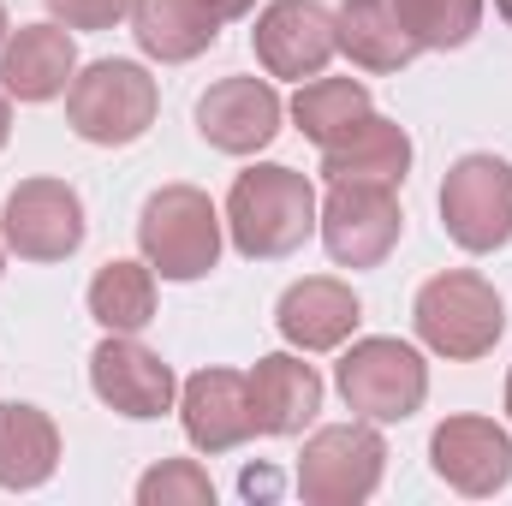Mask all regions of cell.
Segmentation results:
<instances>
[{"instance_id": "6da1fadb", "label": "cell", "mask_w": 512, "mask_h": 506, "mask_svg": "<svg viewBox=\"0 0 512 506\" xmlns=\"http://www.w3.org/2000/svg\"><path fill=\"white\" fill-rule=\"evenodd\" d=\"M316 221H322V203H316V185L298 167L262 161V167H245L227 191L233 251L251 256V262H280V256L304 251Z\"/></svg>"}, {"instance_id": "7a4b0ae2", "label": "cell", "mask_w": 512, "mask_h": 506, "mask_svg": "<svg viewBox=\"0 0 512 506\" xmlns=\"http://www.w3.org/2000/svg\"><path fill=\"white\" fill-rule=\"evenodd\" d=\"M411 322H417V340L447 358V364H477L501 346L507 334V304L495 292V280H483L477 268H447L435 280L417 286V304H411Z\"/></svg>"}, {"instance_id": "3957f363", "label": "cell", "mask_w": 512, "mask_h": 506, "mask_svg": "<svg viewBox=\"0 0 512 506\" xmlns=\"http://www.w3.org/2000/svg\"><path fill=\"white\" fill-rule=\"evenodd\" d=\"M221 209L197 185H161L137 215V251L161 280H203L221 262Z\"/></svg>"}, {"instance_id": "277c9868", "label": "cell", "mask_w": 512, "mask_h": 506, "mask_svg": "<svg viewBox=\"0 0 512 506\" xmlns=\"http://www.w3.org/2000/svg\"><path fill=\"white\" fill-rule=\"evenodd\" d=\"M161 114V90L137 60H96L66 84V126L96 149H126Z\"/></svg>"}, {"instance_id": "5b68a950", "label": "cell", "mask_w": 512, "mask_h": 506, "mask_svg": "<svg viewBox=\"0 0 512 506\" xmlns=\"http://www.w3.org/2000/svg\"><path fill=\"white\" fill-rule=\"evenodd\" d=\"M334 387H340V399L358 417H370V423H405L429 399V364H423L417 346H405L393 334H370V340L346 346V358L334 364Z\"/></svg>"}, {"instance_id": "8992f818", "label": "cell", "mask_w": 512, "mask_h": 506, "mask_svg": "<svg viewBox=\"0 0 512 506\" xmlns=\"http://www.w3.org/2000/svg\"><path fill=\"white\" fill-rule=\"evenodd\" d=\"M382 471H387L382 423H370V417L328 423L298 453V495L310 506H364L382 489Z\"/></svg>"}, {"instance_id": "52a82bcc", "label": "cell", "mask_w": 512, "mask_h": 506, "mask_svg": "<svg viewBox=\"0 0 512 506\" xmlns=\"http://www.w3.org/2000/svg\"><path fill=\"white\" fill-rule=\"evenodd\" d=\"M441 227L459 251L495 256L512 245V161L507 155H459L441 179Z\"/></svg>"}, {"instance_id": "ba28073f", "label": "cell", "mask_w": 512, "mask_h": 506, "mask_svg": "<svg viewBox=\"0 0 512 506\" xmlns=\"http://www.w3.org/2000/svg\"><path fill=\"white\" fill-rule=\"evenodd\" d=\"M316 233L340 268H382L405 233L399 191L382 179H328Z\"/></svg>"}, {"instance_id": "9c48e42d", "label": "cell", "mask_w": 512, "mask_h": 506, "mask_svg": "<svg viewBox=\"0 0 512 506\" xmlns=\"http://www.w3.org/2000/svg\"><path fill=\"white\" fill-rule=\"evenodd\" d=\"M84 197L66 179H24L0 203V239L18 262H66L84 245Z\"/></svg>"}, {"instance_id": "30bf717a", "label": "cell", "mask_w": 512, "mask_h": 506, "mask_svg": "<svg viewBox=\"0 0 512 506\" xmlns=\"http://www.w3.org/2000/svg\"><path fill=\"white\" fill-rule=\"evenodd\" d=\"M251 48L268 78L304 84V78L328 72V60L340 54V30H334V12L322 0H268L256 12Z\"/></svg>"}, {"instance_id": "8fae6325", "label": "cell", "mask_w": 512, "mask_h": 506, "mask_svg": "<svg viewBox=\"0 0 512 506\" xmlns=\"http://www.w3.org/2000/svg\"><path fill=\"white\" fill-rule=\"evenodd\" d=\"M90 387L108 411H120L131 423H155L161 411H173L179 399V381L173 364L161 352H149L137 334H108L96 352H90Z\"/></svg>"}, {"instance_id": "7c38bea8", "label": "cell", "mask_w": 512, "mask_h": 506, "mask_svg": "<svg viewBox=\"0 0 512 506\" xmlns=\"http://www.w3.org/2000/svg\"><path fill=\"white\" fill-rule=\"evenodd\" d=\"M429 465L447 489L489 501L512 483V435L495 417H447L429 435Z\"/></svg>"}, {"instance_id": "4fadbf2b", "label": "cell", "mask_w": 512, "mask_h": 506, "mask_svg": "<svg viewBox=\"0 0 512 506\" xmlns=\"http://www.w3.org/2000/svg\"><path fill=\"white\" fill-rule=\"evenodd\" d=\"M286 102L268 78H221L197 102V137L221 155H256L280 137Z\"/></svg>"}, {"instance_id": "5bb4252c", "label": "cell", "mask_w": 512, "mask_h": 506, "mask_svg": "<svg viewBox=\"0 0 512 506\" xmlns=\"http://www.w3.org/2000/svg\"><path fill=\"white\" fill-rule=\"evenodd\" d=\"M364 322V304L346 280L334 274H310V280H292L274 304V328L292 352H340Z\"/></svg>"}, {"instance_id": "9a60e30c", "label": "cell", "mask_w": 512, "mask_h": 506, "mask_svg": "<svg viewBox=\"0 0 512 506\" xmlns=\"http://www.w3.org/2000/svg\"><path fill=\"white\" fill-rule=\"evenodd\" d=\"M179 423H185V441L197 453H233L256 435L251 417V381L239 370H197V376L179 387Z\"/></svg>"}, {"instance_id": "2e32d148", "label": "cell", "mask_w": 512, "mask_h": 506, "mask_svg": "<svg viewBox=\"0 0 512 506\" xmlns=\"http://www.w3.org/2000/svg\"><path fill=\"white\" fill-rule=\"evenodd\" d=\"M78 78V42L66 24H18L0 48V90L12 102H54Z\"/></svg>"}, {"instance_id": "e0dca14e", "label": "cell", "mask_w": 512, "mask_h": 506, "mask_svg": "<svg viewBox=\"0 0 512 506\" xmlns=\"http://www.w3.org/2000/svg\"><path fill=\"white\" fill-rule=\"evenodd\" d=\"M245 381H251L256 435H274V441L304 435V429L316 423V411H322V376H316V364H304L298 352H268V358H256V370Z\"/></svg>"}, {"instance_id": "ac0fdd59", "label": "cell", "mask_w": 512, "mask_h": 506, "mask_svg": "<svg viewBox=\"0 0 512 506\" xmlns=\"http://www.w3.org/2000/svg\"><path fill=\"white\" fill-rule=\"evenodd\" d=\"M131 36L149 60L185 66L221 42V12L209 0H131Z\"/></svg>"}, {"instance_id": "d6986e66", "label": "cell", "mask_w": 512, "mask_h": 506, "mask_svg": "<svg viewBox=\"0 0 512 506\" xmlns=\"http://www.w3.org/2000/svg\"><path fill=\"white\" fill-rule=\"evenodd\" d=\"M334 30H340V54L364 72H399L423 54V42L411 36L393 0H346L334 12Z\"/></svg>"}, {"instance_id": "ffe728a7", "label": "cell", "mask_w": 512, "mask_h": 506, "mask_svg": "<svg viewBox=\"0 0 512 506\" xmlns=\"http://www.w3.org/2000/svg\"><path fill=\"white\" fill-rule=\"evenodd\" d=\"M60 471V429L42 405L6 399L0 405V489L30 495Z\"/></svg>"}, {"instance_id": "44dd1931", "label": "cell", "mask_w": 512, "mask_h": 506, "mask_svg": "<svg viewBox=\"0 0 512 506\" xmlns=\"http://www.w3.org/2000/svg\"><path fill=\"white\" fill-rule=\"evenodd\" d=\"M411 173V137L393 126L387 114H364L340 143L322 149V179H382V185H405Z\"/></svg>"}, {"instance_id": "7402d4cb", "label": "cell", "mask_w": 512, "mask_h": 506, "mask_svg": "<svg viewBox=\"0 0 512 506\" xmlns=\"http://www.w3.org/2000/svg\"><path fill=\"white\" fill-rule=\"evenodd\" d=\"M90 316L108 334H143L155 322V268L131 262V256L102 262L96 280H90Z\"/></svg>"}, {"instance_id": "603a6c76", "label": "cell", "mask_w": 512, "mask_h": 506, "mask_svg": "<svg viewBox=\"0 0 512 506\" xmlns=\"http://www.w3.org/2000/svg\"><path fill=\"white\" fill-rule=\"evenodd\" d=\"M292 126L304 131L316 149H328V143H340L346 131L358 126L364 114H376L370 108V90L358 84V78H310L298 96H292Z\"/></svg>"}, {"instance_id": "cb8c5ba5", "label": "cell", "mask_w": 512, "mask_h": 506, "mask_svg": "<svg viewBox=\"0 0 512 506\" xmlns=\"http://www.w3.org/2000/svg\"><path fill=\"white\" fill-rule=\"evenodd\" d=\"M399 6V18L411 24V36L423 42V54L429 48H465L471 36H477V24H483V0H393Z\"/></svg>"}, {"instance_id": "d4e9b609", "label": "cell", "mask_w": 512, "mask_h": 506, "mask_svg": "<svg viewBox=\"0 0 512 506\" xmlns=\"http://www.w3.org/2000/svg\"><path fill=\"white\" fill-rule=\"evenodd\" d=\"M137 501L143 506H215V483L197 459H161L155 471L137 477Z\"/></svg>"}, {"instance_id": "484cf974", "label": "cell", "mask_w": 512, "mask_h": 506, "mask_svg": "<svg viewBox=\"0 0 512 506\" xmlns=\"http://www.w3.org/2000/svg\"><path fill=\"white\" fill-rule=\"evenodd\" d=\"M48 12L66 30H114L120 18H131V0H48Z\"/></svg>"}, {"instance_id": "4316f807", "label": "cell", "mask_w": 512, "mask_h": 506, "mask_svg": "<svg viewBox=\"0 0 512 506\" xmlns=\"http://www.w3.org/2000/svg\"><path fill=\"white\" fill-rule=\"evenodd\" d=\"M245 495H274V477H268V471H245Z\"/></svg>"}, {"instance_id": "83f0119b", "label": "cell", "mask_w": 512, "mask_h": 506, "mask_svg": "<svg viewBox=\"0 0 512 506\" xmlns=\"http://www.w3.org/2000/svg\"><path fill=\"white\" fill-rule=\"evenodd\" d=\"M209 6H215V12H221V24H227V18H245L256 0H209Z\"/></svg>"}, {"instance_id": "f1b7e54d", "label": "cell", "mask_w": 512, "mask_h": 506, "mask_svg": "<svg viewBox=\"0 0 512 506\" xmlns=\"http://www.w3.org/2000/svg\"><path fill=\"white\" fill-rule=\"evenodd\" d=\"M6 137H12V96L0 90V149H6Z\"/></svg>"}, {"instance_id": "f546056e", "label": "cell", "mask_w": 512, "mask_h": 506, "mask_svg": "<svg viewBox=\"0 0 512 506\" xmlns=\"http://www.w3.org/2000/svg\"><path fill=\"white\" fill-rule=\"evenodd\" d=\"M6 36H12V18H6V0H0V48H6Z\"/></svg>"}, {"instance_id": "4dcf8cb0", "label": "cell", "mask_w": 512, "mask_h": 506, "mask_svg": "<svg viewBox=\"0 0 512 506\" xmlns=\"http://www.w3.org/2000/svg\"><path fill=\"white\" fill-rule=\"evenodd\" d=\"M495 12H501V18L512 24V0H495Z\"/></svg>"}, {"instance_id": "1f68e13d", "label": "cell", "mask_w": 512, "mask_h": 506, "mask_svg": "<svg viewBox=\"0 0 512 506\" xmlns=\"http://www.w3.org/2000/svg\"><path fill=\"white\" fill-rule=\"evenodd\" d=\"M0 274H6V239H0Z\"/></svg>"}, {"instance_id": "d6a6232c", "label": "cell", "mask_w": 512, "mask_h": 506, "mask_svg": "<svg viewBox=\"0 0 512 506\" xmlns=\"http://www.w3.org/2000/svg\"><path fill=\"white\" fill-rule=\"evenodd\" d=\"M507 417H512V376H507Z\"/></svg>"}]
</instances>
